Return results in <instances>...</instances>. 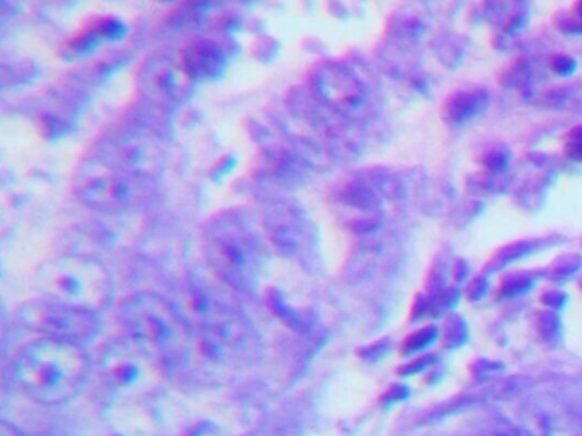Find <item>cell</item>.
Instances as JSON below:
<instances>
[{
    "label": "cell",
    "instance_id": "6da1fadb",
    "mask_svg": "<svg viewBox=\"0 0 582 436\" xmlns=\"http://www.w3.org/2000/svg\"><path fill=\"white\" fill-rule=\"evenodd\" d=\"M91 372L86 348L38 338L16 360V380L24 394L41 406H62L79 396Z\"/></svg>",
    "mask_w": 582,
    "mask_h": 436
},
{
    "label": "cell",
    "instance_id": "7a4b0ae2",
    "mask_svg": "<svg viewBox=\"0 0 582 436\" xmlns=\"http://www.w3.org/2000/svg\"><path fill=\"white\" fill-rule=\"evenodd\" d=\"M118 321L130 343L160 365H176L188 356L193 334L181 309L157 293H135L123 300Z\"/></svg>",
    "mask_w": 582,
    "mask_h": 436
},
{
    "label": "cell",
    "instance_id": "3957f363",
    "mask_svg": "<svg viewBox=\"0 0 582 436\" xmlns=\"http://www.w3.org/2000/svg\"><path fill=\"white\" fill-rule=\"evenodd\" d=\"M206 263L218 282L239 293H251L263 270V244L256 229L237 213L215 218L203 239Z\"/></svg>",
    "mask_w": 582,
    "mask_h": 436
},
{
    "label": "cell",
    "instance_id": "277c9868",
    "mask_svg": "<svg viewBox=\"0 0 582 436\" xmlns=\"http://www.w3.org/2000/svg\"><path fill=\"white\" fill-rule=\"evenodd\" d=\"M181 312L208 358L234 362L251 348V324L212 288L188 287Z\"/></svg>",
    "mask_w": 582,
    "mask_h": 436
},
{
    "label": "cell",
    "instance_id": "5b68a950",
    "mask_svg": "<svg viewBox=\"0 0 582 436\" xmlns=\"http://www.w3.org/2000/svg\"><path fill=\"white\" fill-rule=\"evenodd\" d=\"M41 299L57 300L101 314L115 299V283L103 264L69 256L46 263L38 273Z\"/></svg>",
    "mask_w": 582,
    "mask_h": 436
},
{
    "label": "cell",
    "instance_id": "8992f818",
    "mask_svg": "<svg viewBox=\"0 0 582 436\" xmlns=\"http://www.w3.org/2000/svg\"><path fill=\"white\" fill-rule=\"evenodd\" d=\"M19 319L40 338L80 346L96 339L103 326L96 312L41 297L23 305V309L19 310Z\"/></svg>",
    "mask_w": 582,
    "mask_h": 436
},
{
    "label": "cell",
    "instance_id": "52a82bcc",
    "mask_svg": "<svg viewBox=\"0 0 582 436\" xmlns=\"http://www.w3.org/2000/svg\"><path fill=\"white\" fill-rule=\"evenodd\" d=\"M79 198L87 207L101 212H120L137 205L145 195L142 176L101 164V171L80 179Z\"/></svg>",
    "mask_w": 582,
    "mask_h": 436
},
{
    "label": "cell",
    "instance_id": "ba28073f",
    "mask_svg": "<svg viewBox=\"0 0 582 436\" xmlns=\"http://www.w3.org/2000/svg\"><path fill=\"white\" fill-rule=\"evenodd\" d=\"M142 351L128 341L106 346L99 362V370L103 373L104 380L116 389H132L142 377ZM149 358V356H147Z\"/></svg>",
    "mask_w": 582,
    "mask_h": 436
},
{
    "label": "cell",
    "instance_id": "9c48e42d",
    "mask_svg": "<svg viewBox=\"0 0 582 436\" xmlns=\"http://www.w3.org/2000/svg\"><path fill=\"white\" fill-rule=\"evenodd\" d=\"M101 43L99 36L94 33L91 26L82 29L79 33L70 36L69 40L65 41L62 46V58L65 60H77V58L87 57L89 53L96 50V46Z\"/></svg>",
    "mask_w": 582,
    "mask_h": 436
},
{
    "label": "cell",
    "instance_id": "30bf717a",
    "mask_svg": "<svg viewBox=\"0 0 582 436\" xmlns=\"http://www.w3.org/2000/svg\"><path fill=\"white\" fill-rule=\"evenodd\" d=\"M462 436H526V433L504 419H489L472 426Z\"/></svg>",
    "mask_w": 582,
    "mask_h": 436
},
{
    "label": "cell",
    "instance_id": "8fae6325",
    "mask_svg": "<svg viewBox=\"0 0 582 436\" xmlns=\"http://www.w3.org/2000/svg\"><path fill=\"white\" fill-rule=\"evenodd\" d=\"M0 436H26L18 426L12 425L6 419H0Z\"/></svg>",
    "mask_w": 582,
    "mask_h": 436
}]
</instances>
